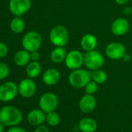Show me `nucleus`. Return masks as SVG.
I'll use <instances>...</instances> for the list:
<instances>
[{
	"mask_svg": "<svg viewBox=\"0 0 132 132\" xmlns=\"http://www.w3.org/2000/svg\"><path fill=\"white\" fill-rule=\"evenodd\" d=\"M23 120V113L14 106H4L0 110V122L6 127H14Z\"/></svg>",
	"mask_w": 132,
	"mask_h": 132,
	"instance_id": "obj_1",
	"label": "nucleus"
},
{
	"mask_svg": "<svg viewBox=\"0 0 132 132\" xmlns=\"http://www.w3.org/2000/svg\"><path fill=\"white\" fill-rule=\"evenodd\" d=\"M49 40L55 47H65L69 41V33L65 27L56 25L50 31Z\"/></svg>",
	"mask_w": 132,
	"mask_h": 132,
	"instance_id": "obj_2",
	"label": "nucleus"
},
{
	"mask_svg": "<svg viewBox=\"0 0 132 132\" xmlns=\"http://www.w3.org/2000/svg\"><path fill=\"white\" fill-rule=\"evenodd\" d=\"M90 80H92L91 71L81 68L72 70L69 76V84L76 89L84 88Z\"/></svg>",
	"mask_w": 132,
	"mask_h": 132,
	"instance_id": "obj_3",
	"label": "nucleus"
},
{
	"mask_svg": "<svg viewBox=\"0 0 132 132\" xmlns=\"http://www.w3.org/2000/svg\"><path fill=\"white\" fill-rule=\"evenodd\" d=\"M105 62L103 55L96 50L86 51L84 53V65L89 71L101 69Z\"/></svg>",
	"mask_w": 132,
	"mask_h": 132,
	"instance_id": "obj_4",
	"label": "nucleus"
},
{
	"mask_svg": "<svg viewBox=\"0 0 132 132\" xmlns=\"http://www.w3.org/2000/svg\"><path fill=\"white\" fill-rule=\"evenodd\" d=\"M41 35L35 30H30L24 34L22 39V46L23 49L29 52L38 51L42 44Z\"/></svg>",
	"mask_w": 132,
	"mask_h": 132,
	"instance_id": "obj_5",
	"label": "nucleus"
},
{
	"mask_svg": "<svg viewBox=\"0 0 132 132\" xmlns=\"http://www.w3.org/2000/svg\"><path fill=\"white\" fill-rule=\"evenodd\" d=\"M64 64L72 71L80 69L84 64V54L79 50L70 51L65 57Z\"/></svg>",
	"mask_w": 132,
	"mask_h": 132,
	"instance_id": "obj_6",
	"label": "nucleus"
},
{
	"mask_svg": "<svg viewBox=\"0 0 132 132\" xmlns=\"http://www.w3.org/2000/svg\"><path fill=\"white\" fill-rule=\"evenodd\" d=\"M58 98L53 93H44L39 100V107L45 113L54 111L58 106Z\"/></svg>",
	"mask_w": 132,
	"mask_h": 132,
	"instance_id": "obj_7",
	"label": "nucleus"
},
{
	"mask_svg": "<svg viewBox=\"0 0 132 132\" xmlns=\"http://www.w3.org/2000/svg\"><path fill=\"white\" fill-rule=\"evenodd\" d=\"M19 94L18 85L14 82H6L0 86V100L3 102H10Z\"/></svg>",
	"mask_w": 132,
	"mask_h": 132,
	"instance_id": "obj_8",
	"label": "nucleus"
},
{
	"mask_svg": "<svg viewBox=\"0 0 132 132\" xmlns=\"http://www.w3.org/2000/svg\"><path fill=\"white\" fill-rule=\"evenodd\" d=\"M30 0H10L9 9L15 16H22L31 8Z\"/></svg>",
	"mask_w": 132,
	"mask_h": 132,
	"instance_id": "obj_9",
	"label": "nucleus"
},
{
	"mask_svg": "<svg viewBox=\"0 0 132 132\" xmlns=\"http://www.w3.org/2000/svg\"><path fill=\"white\" fill-rule=\"evenodd\" d=\"M126 53L125 46L120 42H111L106 45L105 49L106 57L111 60H122Z\"/></svg>",
	"mask_w": 132,
	"mask_h": 132,
	"instance_id": "obj_10",
	"label": "nucleus"
},
{
	"mask_svg": "<svg viewBox=\"0 0 132 132\" xmlns=\"http://www.w3.org/2000/svg\"><path fill=\"white\" fill-rule=\"evenodd\" d=\"M18 90L19 94L23 98H30L37 92V85L33 79H24L18 84Z\"/></svg>",
	"mask_w": 132,
	"mask_h": 132,
	"instance_id": "obj_11",
	"label": "nucleus"
},
{
	"mask_svg": "<svg viewBox=\"0 0 132 132\" xmlns=\"http://www.w3.org/2000/svg\"><path fill=\"white\" fill-rule=\"evenodd\" d=\"M112 34L117 37H121L128 33L130 30V23L127 20L123 17L117 18L113 20L110 26Z\"/></svg>",
	"mask_w": 132,
	"mask_h": 132,
	"instance_id": "obj_12",
	"label": "nucleus"
},
{
	"mask_svg": "<svg viewBox=\"0 0 132 132\" xmlns=\"http://www.w3.org/2000/svg\"><path fill=\"white\" fill-rule=\"evenodd\" d=\"M96 106V100L93 95L85 94L81 97L79 102V108L81 112L84 113H89L93 112Z\"/></svg>",
	"mask_w": 132,
	"mask_h": 132,
	"instance_id": "obj_13",
	"label": "nucleus"
},
{
	"mask_svg": "<svg viewBox=\"0 0 132 132\" xmlns=\"http://www.w3.org/2000/svg\"><path fill=\"white\" fill-rule=\"evenodd\" d=\"M27 121L33 126H39L44 123L46 113L40 109H33L27 114Z\"/></svg>",
	"mask_w": 132,
	"mask_h": 132,
	"instance_id": "obj_14",
	"label": "nucleus"
},
{
	"mask_svg": "<svg viewBox=\"0 0 132 132\" xmlns=\"http://www.w3.org/2000/svg\"><path fill=\"white\" fill-rule=\"evenodd\" d=\"M61 79V74L54 68L47 69L42 75V81L47 86L56 85Z\"/></svg>",
	"mask_w": 132,
	"mask_h": 132,
	"instance_id": "obj_15",
	"label": "nucleus"
},
{
	"mask_svg": "<svg viewBox=\"0 0 132 132\" xmlns=\"http://www.w3.org/2000/svg\"><path fill=\"white\" fill-rule=\"evenodd\" d=\"M98 44L97 38L95 35L92 34H85L80 40V46L83 51H89L96 50Z\"/></svg>",
	"mask_w": 132,
	"mask_h": 132,
	"instance_id": "obj_16",
	"label": "nucleus"
},
{
	"mask_svg": "<svg viewBox=\"0 0 132 132\" xmlns=\"http://www.w3.org/2000/svg\"><path fill=\"white\" fill-rule=\"evenodd\" d=\"M67 54L65 47H55L50 54V59L54 64H61L64 62Z\"/></svg>",
	"mask_w": 132,
	"mask_h": 132,
	"instance_id": "obj_17",
	"label": "nucleus"
},
{
	"mask_svg": "<svg viewBox=\"0 0 132 132\" xmlns=\"http://www.w3.org/2000/svg\"><path fill=\"white\" fill-rule=\"evenodd\" d=\"M97 127L96 120L91 117H84L79 122V128L82 132H95Z\"/></svg>",
	"mask_w": 132,
	"mask_h": 132,
	"instance_id": "obj_18",
	"label": "nucleus"
},
{
	"mask_svg": "<svg viewBox=\"0 0 132 132\" xmlns=\"http://www.w3.org/2000/svg\"><path fill=\"white\" fill-rule=\"evenodd\" d=\"M13 61H14V63L16 65L20 66V67L27 66L28 63L31 61L30 52L26 51L25 49L18 51L13 57Z\"/></svg>",
	"mask_w": 132,
	"mask_h": 132,
	"instance_id": "obj_19",
	"label": "nucleus"
},
{
	"mask_svg": "<svg viewBox=\"0 0 132 132\" xmlns=\"http://www.w3.org/2000/svg\"><path fill=\"white\" fill-rule=\"evenodd\" d=\"M41 69V65L38 61H30L26 67V73L28 78L35 79L40 76Z\"/></svg>",
	"mask_w": 132,
	"mask_h": 132,
	"instance_id": "obj_20",
	"label": "nucleus"
},
{
	"mask_svg": "<svg viewBox=\"0 0 132 132\" xmlns=\"http://www.w3.org/2000/svg\"><path fill=\"white\" fill-rule=\"evenodd\" d=\"M10 30L14 34H21L25 29V22L21 16H15L10 22Z\"/></svg>",
	"mask_w": 132,
	"mask_h": 132,
	"instance_id": "obj_21",
	"label": "nucleus"
},
{
	"mask_svg": "<svg viewBox=\"0 0 132 132\" xmlns=\"http://www.w3.org/2000/svg\"><path fill=\"white\" fill-rule=\"evenodd\" d=\"M91 78L92 80H93L99 85L103 84L107 80V74L104 70L100 69L97 70L91 71Z\"/></svg>",
	"mask_w": 132,
	"mask_h": 132,
	"instance_id": "obj_22",
	"label": "nucleus"
},
{
	"mask_svg": "<svg viewBox=\"0 0 132 132\" xmlns=\"http://www.w3.org/2000/svg\"><path fill=\"white\" fill-rule=\"evenodd\" d=\"M45 121L47 123V124L51 127H56L60 123L61 118L59 114L54 111L49 112L46 113V120Z\"/></svg>",
	"mask_w": 132,
	"mask_h": 132,
	"instance_id": "obj_23",
	"label": "nucleus"
},
{
	"mask_svg": "<svg viewBox=\"0 0 132 132\" xmlns=\"http://www.w3.org/2000/svg\"><path fill=\"white\" fill-rule=\"evenodd\" d=\"M85 89V93L86 94H91L93 95L95 94L99 89V84L94 82L93 80H90L84 87Z\"/></svg>",
	"mask_w": 132,
	"mask_h": 132,
	"instance_id": "obj_24",
	"label": "nucleus"
},
{
	"mask_svg": "<svg viewBox=\"0 0 132 132\" xmlns=\"http://www.w3.org/2000/svg\"><path fill=\"white\" fill-rule=\"evenodd\" d=\"M10 72L9 66L3 62H0V81L6 79L10 75Z\"/></svg>",
	"mask_w": 132,
	"mask_h": 132,
	"instance_id": "obj_25",
	"label": "nucleus"
},
{
	"mask_svg": "<svg viewBox=\"0 0 132 132\" xmlns=\"http://www.w3.org/2000/svg\"><path fill=\"white\" fill-rule=\"evenodd\" d=\"M8 51H9V49L6 44L3 42H0V58L5 57L7 55Z\"/></svg>",
	"mask_w": 132,
	"mask_h": 132,
	"instance_id": "obj_26",
	"label": "nucleus"
},
{
	"mask_svg": "<svg viewBox=\"0 0 132 132\" xmlns=\"http://www.w3.org/2000/svg\"><path fill=\"white\" fill-rule=\"evenodd\" d=\"M6 132H27V130L23 127L14 126V127H10V128L8 129Z\"/></svg>",
	"mask_w": 132,
	"mask_h": 132,
	"instance_id": "obj_27",
	"label": "nucleus"
},
{
	"mask_svg": "<svg viewBox=\"0 0 132 132\" xmlns=\"http://www.w3.org/2000/svg\"><path fill=\"white\" fill-rule=\"evenodd\" d=\"M30 60L31 61H38L39 59H40V53L38 52V51L30 52Z\"/></svg>",
	"mask_w": 132,
	"mask_h": 132,
	"instance_id": "obj_28",
	"label": "nucleus"
},
{
	"mask_svg": "<svg viewBox=\"0 0 132 132\" xmlns=\"http://www.w3.org/2000/svg\"><path fill=\"white\" fill-rule=\"evenodd\" d=\"M34 132H50V130L46 126L41 124V125H39L36 127Z\"/></svg>",
	"mask_w": 132,
	"mask_h": 132,
	"instance_id": "obj_29",
	"label": "nucleus"
},
{
	"mask_svg": "<svg viewBox=\"0 0 132 132\" xmlns=\"http://www.w3.org/2000/svg\"><path fill=\"white\" fill-rule=\"evenodd\" d=\"M114 1L117 4L120 5V6H123L127 3H128L130 0H114Z\"/></svg>",
	"mask_w": 132,
	"mask_h": 132,
	"instance_id": "obj_30",
	"label": "nucleus"
},
{
	"mask_svg": "<svg viewBox=\"0 0 132 132\" xmlns=\"http://www.w3.org/2000/svg\"><path fill=\"white\" fill-rule=\"evenodd\" d=\"M122 60H123V61H125V62H129V61L131 60V57H130V55L129 54L126 53V54L123 55V57Z\"/></svg>",
	"mask_w": 132,
	"mask_h": 132,
	"instance_id": "obj_31",
	"label": "nucleus"
},
{
	"mask_svg": "<svg viewBox=\"0 0 132 132\" xmlns=\"http://www.w3.org/2000/svg\"><path fill=\"white\" fill-rule=\"evenodd\" d=\"M4 125L0 122V132H3L4 131Z\"/></svg>",
	"mask_w": 132,
	"mask_h": 132,
	"instance_id": "obj_32",
	"label": "nucleus"
}]
</instances>
